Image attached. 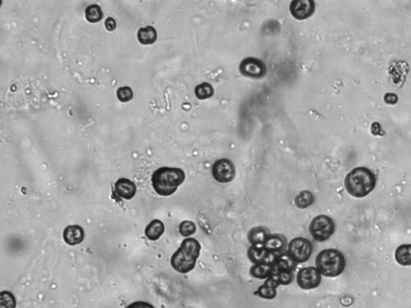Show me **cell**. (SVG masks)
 <instances>
[{"label":"cell","mask_w":411,"mask_h":308,"mask_svg":"<svg viewBox=\"0 0 411 308\" xmlns=\"http://www.w3.org/2000/svg\"><path fill=\"white\" fill-rule=\"evenodd\" d=\"M272 275L278 281L279 284H282V285H288L293 282V271H280V272L273 273Z\"/></svg>","instance_id":"cell-27"},{"label":"cell","mask_w":411,"mask_h":308,"mask_svg":"<svg viewBox=\"0 0 411 308\" xmlns=\"http://www.w3.org/2000/svg\"><path fill=\"white\" fill-rule=\"evenodd\" d=\"M316 266L322 275L333 278L343 272L346 268V259L339 250L327 249L318 254Z\"/></svg>","instance_id":"cell-4"},{"label":"cell","mask_w":411,"mask_h":308,"mask_svg":"<svg viewBox=\"0 0 411 308\" xmlns=\"http://www.w3.org/2000/svg\"><path fill=\"white\" fill-rule=\"evenodd\" d=\"M63 237L67 244L69 246H76L82 243L85 238V232L80 225H69L64 229Z\"/></svg>","instance_id":"cell-13"},{"label":"cell","mask_w":411,"mask_h":308,"mask_svg":"<svg viewBox=\"0 0 411 308\" xmlns=\"http://www.w3.org/2000/svg\"><path fill=\"white\" fill-rule=\"evenodd\" d=\"M105 25L106 29L109 31V32H113L116 28V21H115L113 18L111 17L108 18V19L105 20Z\"/></svg>","instance_id":"cell-30"},{"label":"cell","mask_w":411,"mask_h":308,"mask_svg":"<svg viewBox=\"0 0 411 308\" xmlns=\"http://www.w3.org/2000/svg\"><path fill=\"white\" fill-rule=\"evenodd\" d=\"M196 224L191 221H184L179 225V232L183 237H190L196 233Z\"/></svg>","instance_id":"cell-25"},{"label":"cell","mask_w":411,"mask_h":308,"mask_svg":"<svg viewBox=\"0 0 411 308\" xmlns=\"http://www.w3.org/2000/svg\"><path fill=\"white\" fill-rule=\"evenodd\" d=\"M165 231V225L161 220H153L147 225L145 229V235L150 240L157 241L162 237Z\"/></svg>","instance_id":"cell-16"},{"label":"cell","mask_w":411,"mask_h":308,"mask_svg":"<svg viewBox=\"0 0 411 308\" xmlns=\"http://www.w3.org/2000/svg\"><path fill=\"white\" fill-rule=\"evenodd\" d=\"M115 194L123 199L130 200L135 196L137 186L128 178H120L114 185Z\"/></svg>","instance_id":"cell-12"},{"label":"cell","mask_w":411,"mask_h":308,"mask_svg":"<svg viewBox=\"0 0 411 308\" xmlns=\"http://www.w3.org/2000/svg\"><path fill=\"white\" fill-rule=\"evenodd\" d=\"M103 16L102 8L96 4L90 5L85 10V17L89 23H98L103 19Z\"/></svg>","instance_id":"cell-21"},{"label":"cell","mask_w":411,"mask_h":308,"mask_svg":"<svg viewBox=\"0 0 411 308\" xmlns=\"http://www.w3.org/2000/svg\"><path fill=\"white\" fill-rule=\"evenodd\" d=\"M239 71L245 76L259 79L266 75L267 67L262 60L253 57H248L244 59L240 63Z\"/></svg>","instance_id":"cell-9"},{"label":"cell","mask_w":411,"mask_h":308,"mask_svg":"<svg viewBox=\"0 0 411 308\" xmlns=\"http://www.w3.org/2000/svg\"><path fill=\"white\" fill-rule=\"evenodd\" d=\"M297 263L288 255V254H279L273 263L274 273L280 271H293L296 268Z\"/></svg>","instance_id":"cell-15"},{"label":"cell","mask_w":411,"mask_h":308,"mask_svg":"<svg viewBox=\"0 0 411 308\" xmlns=\"http://www.w3.org/2000/svg\"><path fill=\"white\" fill-rule=\"evenodd\" d=\"M297 280L301 289H314L321 284V274L316 267H305L299 271Z\"/></svg>","instance_id":"cell-8"},{"label":"cell","mask_w":411,"mask_h":308,"mask_svg":"<svg viewBox=\"0 0 411 308\" xmlns=\"http://www.w3.org/2000/svg\"><path fill=\"white\" fill-rule=\"evenodd\" d=\"M313 201V195L311 192L308 191V190L301 191L295 198L296 206L300 209L308 208V207L312 205Z\"/></svg>","instance_id":"cell-22"},{"label":"cell","mask_w":411,"mask_h":308,"mask_svg":"<svg viewBox=\"0 0 411 308\" xmlns=\"http://www.w3.org/2000/svg\"><path fill=\"white\" fill-rule=\"evenodd\" d=\"M395 260L400 265L411 266V244H402L395 251Z\"/></svg>","instance_id":"cell-19"},{"label":"cell","mask_w":411,"mask_h":308,"mask_svg":"<svg viewBox=\"0 0 411 308\" xmlns=\"http://www.w3.org/2000/svg\"><path fill=\"white\" fill-rule=\"evenodd\" d=\"M287 254L297 263H305L312 255V243L304 238H295L288 244Z\"/></svg>","instance_id":"cell-6"},{"label":"cell","mask_w":411,"mask_h":308,"mask_svg":"<svg viewBox=\"0 0 411 308\" xmlns=\"http://www.w3.org/2000/svg\"><path fill=\"white\" fill-rule=\"evenodd\" d=\"M385 100L388 104H396V102L398 101V97L395 94L388 93L385 96Z\"/></svg>","instance_id":"cell-31"},{"label":"cell","mask_w":411,"mask_h":308,"mask_svg":"<svg viewBox=\"0 0 411 308\" xmlns=\"http://www.w3.org/2000/svg\"><path fill=\"white\" fill-rule=\"evenodd\" d=\"M263 246L268 251L278 254L285 250L286 246H287V239L283 235H269V237L267 239Z\"/></svg>","instance_id":"cell-14"},{"label":"cell","mask_w":411,"mask_h":308,"mask_svg":"<svg viewBox=\"0 0 411 308\" xmlns=\"http://www.w3.org/2000/svg\"><path fill=\"white\" fill-rule=\"evenodd\" d=\"M196 95L199 100H206L214 95V89L210 84H200L196 88Z\"/></svg>","instance_id":"cell-23"},{"label":"cell","mask_w":411,"mask_h":308,"mask_svg":"<svg viewBox=\"0 0 411 308\" xmlns=\"http://www.w3.org/2000/svg\"><path fill=\"white\" fill-rule=\"evenodd\" d=\"M116 96L120 102L126 103L130 101L133 99V92L130 87H120L116 91Z\"/></svg>","instance_id":"cell-26"},{"label":"cell","mask_w":411,"mask_h":308,"mask_svg":"<svg viewBox=\"0 0 411 308\" xmlns=\"http://www.w3.org/2000/svg\"><path fill=\"white\" fill-rule=\"evenodd\" d=\"M16 301L15 297L9 291H2L0 293V308H15Z\"/></svg>","instance_id":"cell-24"},{"label":"cell","mask_w":411,"mask_h":308,"mask_svg":"<svg viewBox=\"0 0 411 308\" xmlns=\"http://www.w3.org/2000/svg\"><path fill=\"white\" fill-rule=\"evenodd\" d=\"M202 246L199 241L187 238L182 241L180 247L171 257V266L182 274L190 272L196 267Z\"/></svg>","instance_id":"cell-1"},{"label":"cell","mask_w":411,"mask_h":308,"mask_svg":"<svg viewBox=\"0 0 411 308\" xmlns=\"http://www.w3.org/2000/svg\"><path fill=\"white\" fill-rule=\"evenodd\" d=\"M213 177L218 183H231L235 178V165L229 159H220L214 162L212 168Z\"/></svg>","instance_id":"cell-7"},{"label":"cell","mask_w":411,"mask_h":308,"mask_svg":"<svg viewBox=\"0 0 411 308\" xmlns=\"http://www.w3.org/2000/svg\"><path fill=\"white\" fill-rule=\"evenodd\" d=\"M257 294L263 299H273L276 296V290L263 284L259 287Z\"/></svg>","instance_id":"cell-28"},{"label":"cell","mask_w":411,"mask_h":308,"mask_svg":"<svg viewBox=\"0 0 411 308\" xmlns=\"http://www.w3.org/2000/svg\"><path fill=\"white\" fill-rule=\"evenodd\" d=\"M315 11V4L312 0H294L290 4V12L295 19L304 20L308 19Z\"/></svg>","instance_id":"cell-11"},{"label":"cell","mask_w":411,"mask_h":308,"mask_svg":"<svg viewBox=\"0 0 411 308\" xmlns=\"http://www.w3.org/2000/svg\"><path fill=\"white\" fill-rule=\"evenodd\" d=\"M126 308H154L152 305L150 304L148 302H142V301H137V302H133L131 304L129 305Z\"/></svg>","instance_id":"cell-29"},{"label":"cell","mask_w":411,"mask_h":308,"mask_svg":"<svg viewBox=\"0 0 411 308\" xmlns=\"http://www.w3.org/2000/svg\"><path fill=\"white\" fill-rule=\"evenodd\" d=\"M157 31L154 27L147 26L140 29L137 32V39L143 45H151L157 40Z\"/></svg>","instance_id":"cell-17"},{"label":"cell","mask_w":411,"mask_h":308,"mask_svg":"<svg viewBox=\"0 0 411 308\" xmlns=\"http://www.w3.org/2000/svg\"><path fill=\"white\" fill-rule=\"evenodd\" d=\"M250 273L255 278L264 279L272 276L274 273V267L272 264H266V263L254 264L250 270Z\"/></svg>","instance_id":"cell-18"},{"label":"cell","mask_w":411,"mask_h":308,"mask_svg":"<svg viewBox=\"0 0 411 308\" xmlns=\"http://www.w3.org/2000/svg\"><path fill=\"white\" fill-rule=\"evenodd\" d=\"M248 255L254 264L266 263L273 265L279 254L268 251L263 245H252L248 250Z\"/></svg>","instance_id":"cell-10"},{"label":"cell","mask_w":411,"mask_h":308,"mask_svg":"<svg viewBox=\"0 0 411 308\" xmlns=\"http://www.w3.org/2000/svg\"><path fill=\"white\" fill-rule=\"evenodd\" d=\"M186 175L179 168L162 167L152 175V185L157 194L164 197L172 195L184 183Z\"/></svg>","instance_id":"cell-2"},{"label":"cell","mask_w":411,"mask_h":308,"mask_svg":"<svg viewBox=\"0 0 411 308\" xmlns=\"http://www.w3.org/2000/svg\"><path fill=\"white\" fill-rule=\"evenodd\" d=\"M375 175L366 167L355 168L348 173L345 180L348 193L358 198L368 195L375 188Z\"/></svg>","instance_id":"cell-3"},{"label":"cell","mask_w":411,"mask_h":308,"mask_svg":"<svg viewBox=\"0 0 411 308\" xmlns=\"http://www.w3.org/2000/svg\"><path fill=\"white\" fill-rule=\"evenodd\" d=\"M269 237V231L263 227L253 228L248 233V239L252 245H263Z\"/></svg>","instance_id":"cell-20"},{"label":"cell","mask_w":411,"mask_h":308,"mask_svg":"<svg viewBox=\"0 0 411 308\" xmlns=\"http://www.w3.org/2000/svg\"><path fill=\"white\" fill-rule=\"evenodd\" d=\"M335 231V224L332 218L326 215H319L312 219L309 225L310 235L318 242L329 239Z\"/></svg>","instance_id":"cell-5"}]
</instances>
